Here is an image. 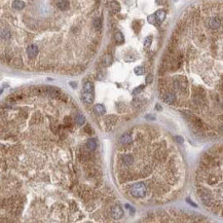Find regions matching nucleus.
<instances>
[{"mask_svg": "<svg viewBox=\"0 0 223 223\" xmlns=\"http://www.w3.org/2000/svg\"><path fill=\"white\" fill-rule=\"evenodd\" d=\"M147 192V187L144 183H136L130 187V193L132 196L137 198H141L145 196Z\"/></svg>", "mask_w": 223, "mask_h": 223, "instance_id": "1", "label": "nucleus"}, {"mask_svg": "<svg viewBox=\"0 0 223 223\" xmlns=\"http://www.w3.org/2000/svg\"><path fill=\"white\" fill-rule=\"evenodd\" d=\"M174 86L180 92H185L188 86V81L185 77H178L174 79Z\"/></svg>", "mask_w": 223, "mask_h": 223, "instance_id": "2", "label": "nucleus"}, {"mask_svg": "<svg viewBox=\"0 0 223 223\" xmlns=\"http://www.w3.org/2000/svg\"><path fill=\"white\" fill-rule=\"evenodd\" d=\"M207 25L210 29L212 30H218L221 27V19L218 18V17L214 16V17H210L207 21Z\"/></svg>", "mask_w": 223, "mask_h": 223, "instance_id": "3", "label": "nucleus"}, {"mask_svg": "<svg viewBox=\"0 0 223 223\" xmlns=\"http://www.w3.org/2000/svg\"><path fill=\"white\" fill-rule=\"evenodd\" d=\"M111 213H112V217H113L114 219H122L123 215H125L123 210L122 209V207L118 205H115L114 207H112Z\"/></svg>", "mask_w": 223, "mask_h": 223, "instance_id": "4", "label": "nucleus"}, {"mask_svg": "<svg viewBox=\"0 0 223 223\" xmlns=\"http://www.w3.org/2000/svg\"><path fill=\"white\" fill-rule=\"evenodd\" d=\"M81 99H82V101H83L84 103L92 104L93 102H94V100H95L94 93L83 92V93H82V95H81Z\"/></svg>", "mask_w": 223, "mask_h": 223, "instance_id": "5", "label": "nucleus"}, {"mask_svg": "<svg viewBox=\"0 0 223 223\" xmlns=\"http://www.w3.org/2000/svg\"><path fill=\"white\" fill-rule=\"evenodd\" d=\"M162 100H164V103H167V104H173V103H175V101H176V96H175L174 94L168 93V94H166L164 97H162Z\"/></svg>", "mask_w": 223, "mask_h": 223, "instance_id": "6", "label": "nucleus"}, {"mask_svg": "<svg viewBox=\"0 0 223 223\" xmlns=\"http://www.w3.org/2000/svg\"><path fill=\"white\" fill-rule=\"evenodd\" d=\"M166 16H167V14H166V12H164V9L157 10V12L154 14L155 19H156V21L159 22V23H161V22L164 21V19H166Z\"/></svg>", "mask_w": 223, "mask_h": 223, "instance_id": "7", "label": "nucleus"}, {"mask_svg": "<svg viewBox=\"0 0 223 223\" xmlns=\"http://www.w3.org/2000/svg\"><path fill=\"white\" fill-rule=\"evenodd\" d=\"M109 8L113 14H116L120 10V5L117 1H111L109 3Z\"/></svg>", "mask_w": 223, "mask_h": 223, "instance_id": "8", "label": "nucleus"}, {"mask_svg": "<svg viewBox=\"0 0 223 223\" xmlns=\"http://www.w3.org/2000/svg\"><path fill=\"white\" fill-rule=\"evenodd\" d=\"M74 122L78 127H81V125H84V122H85V117H84L81 113H77L76 115H75Z\"/></svg>", "mask_w": 223, "mask_h": 223, "instance_id": "9", "label": "nucleus"}, {"mask_svg": "<svg viewBox=\"0 0 223 223\" xmlns=\"http://www.w3.org/2000/svg\"><path fill=\"white\" fill-rule=\"evenodd\" d=\"M93 27H94V29L96 30V31H101L102 29V20L101 18H95L94 20H93Z\"/></svg>", "mask_w": 223, "mask_h": 223, "instance_id": "10", "label": "nucleus"}, {"mask_svg": "<svg viewBox=\"0 0 223 223\" xmlns=\"http://www.w3.org/2000/svg\"><path fill=\"white\" fill-rule=\"evenodd\" d=\"M94 111H95V113L98 114V115H103V114L105 113L106 109L103 105H101V104H97V105H95V107H94Z\"/></svg>", "mask_w": 223, "mask_h": 223, "instance_id": "11", "label": "nucleus"}, {"mask_svg": "<svg viewBox=\"0 0 223 223\" xmlns=\"http://www.w3.org/2000/svg\"><path fill=\"white\" fill-rule=\"evenodd\" d=\"M86 147H88V150L93 151L96 149L97 147V142L95 139H93V138H91V139H88V141H86Z\"/></svg>", "mask_w": 223, "mask_h": 223, "instance_id": "12", "label": "nucleus"}, {"mask_svg": "<svg viewBox=\"0 0 223 223\" xmlns=\"http://www.w3.org/2000/svg\"><path fill=\"white\" fill-rule=\"evenodd\" d=\"M112 63V57L110 55H105L103 57V59H102V65H103L104 67H108L110 66Z\"/></svg>", "mask_w": 223, "mask_h": 223, "instance_id": "13", "label": "nucleus"}, {"mask_svg": "<svg viewBox=\"0 0 223 223\" xmlns=\"http://www.w3.org/2000/svg\"><path fill=\"white\" fill-rule=\"evenodd\" d=\"M116 120H117V117L116 116H114V115H110V116H108L107 118H106V125L107 127H113L114 125H115V122H116Z\"/></svg>", "mask_w": 223, "mask_h": 223, "instance_id": "14", "label": "nucleus"}, {"mask_svg": "<svg viewBox=\"0 0 223 223\" xmlns=\"http://www.w3.org/2000/svg\"><path fill=\"white\" fill-rule=\"evenodd\" d=\"M83 92L94 93V84L91 81H86L83 84Z\"/></svg>", "mask_w": 223, "mask_h": 223, "instance_id": "15", "label": "nucleus"}, {"mask_svg": "<svg viewBox=\"0 0 223 223\" xmlns=\"http://www.w3.org/2000/svg\"><path fill=\"white\" fill-rule=\"evenodd\" d=\"M132 142V137L130 135H127V134H125V135H123L122 138H120V143L123 145H127L130 144V143Z\"/></svg>", "mask_w": 223, "mask_h": 223, "instance_id": "16", "label": "nucleus"}, {"mask_svg": "<svg viewBox=\"0 0 223 223\" xmlns=\"http://www.w3.org/2000/svg\"><path fill=\"white\" fill-rule=\"evenodd\" d=\"M114 38H115V41L117 43L122 44V43L125 42V38H123V35H122V32H116L115 35H114Z\"/></svg>", "mask_w": 223, "mask_h": 223, "instance_id": "17", "label": "nucleus"}, {"mask_svg": "<svg viewBox=\"0 0 223 223\" xmlns=\"http://www.w3.org/2000/svg\"><path fill=\"white\" fill-rule=\"evenodd\" d=\"M134 71H135L136 75H139V76H141V75H143L145 73V69H144V67H142V66L136 67Z\"/></svg>", "mask_w": 223, "mask_h": 223, "instance_id": "18", "label": "nucleus"}, {"mask_svg": "<svg viewBox=\"0 0 223 223\" xmlns=\"http://www.w3.org/2000/svg\"><path fill=\"white\" fill-rule=\"evenodd\" d=\"M152 36H147L146 38H145L144 40V46L146 47V49H148L149 46L151 45V43H152Z\"/></svg>", "mask_w": 223, "mask_h": 223, "instance_id": "19", "label": "nucleus"}, {"mask_svg": "<svg viewBox=\"0 0 223 223\" xmlns=\"http://www.w3.org/2000/svg\"><path fill=\"white\" fill-rule=\"evenodd\" d=\"M145 88V85L144 84H142V85H139L138 88H136L135 90L133 91V95H138V94H140V93L142 92L143 90Z\"/></svg>", "mask_w": 223, "mask_h": 223, "instance_id": "20", "label": "nucleus"}, {"mask_svg": "<svg viewBox=\"0 0 223 223\" xmlns=\"http://www.w3.org/2000/svg\"><path fill=\"white\" fill-rule=\"evenodd\" d=\"M147 20H148V22L150 24H156V19H155V17H154V14H151V16H149L148 18H147Z\"/></svg>", "mask_w": 223, "mask_h": 223, "instance_id": "21", "label": "nucleus"}, {"mask_svg": "<svg viewBox=\"0 0 223 223\" xmlns=\"http://www.w3.org/2000/svg\"><path fill=\"white\" fill-rule=\"evenodd\" d=\"M152 81H153V75L152 74H148V75H147V77H146V83L150 84V83H152Z\"/></svg>", "mask_w": 223, "mask_h": 223, "instance_id": "22", "label": "nucleus"}, {"mask_svg": "<svg viewBox=\"0 0 223 223\" xmlns=\"http://www.w3.org/2000/svg\"><path fill=\"white\" fill-rule=\"evenodd\" d=\"M175 140H176V142L178 143V144H183L184 143V139L182 137H180V136H176V137H175Z\"/></svg>", "mask_w": 223, "mask_h": 223, "instance_id": "23", "label": "nucleus"}, {"mask_svg": "<svg viewBox=\"0 0 223 223\" xmlns=\"http://www.w3.org/2000/svg\"><path fill=\"white\" fill-rule=\"evenodd\" d=\"M84 131H85L86 133H88V134H92V127H91L90 125H88V127H85Z\"/></svg>", "mask_w": 223, "mask_h": 223, "instance_id": "24", "label": "nucleus"}, {"mask_svg": "<svg viewBox=\"0 0 223 223\" xmlns=\"http://www.w3.org/2000/svg\"><path fill=\"white\" fill-rule=\"evenodd\" d=\"M125 208L130 210V212H131V214H134V208H132L131 206H130V205H127H127H125Z\"/></svg>", "mask_w": 223, "mask_h": 223, "instance_id": "25", "label": "nucleus"}, {"mask_svg": "<svg viewBox=\"0 0 223 223\" xmlns=\"http://www.w3.org/2000/svg\"><path fill=\"white\" fill-rule=\"evenodd\" d=\"M145 118H146V119H148V118H149V119L154 120L155 119V116L154 115H149V114H148V115H145Z\"/></svg>", "mask_w": 223, "mask_h": 223, "instance_id": "26", "label": "nucleus"}, {"mask_svg": "<svg viewBox=\"0 0 223 223\" xmlns=\"http://www.w3.org/2000/svg\"><path fill=\"white\" fill-rule=\"evenodd\" d=\"M186 202H187L188 203H189V205L193 206V207H195V208H196V207H198V206H196V203H192V202H191V201H190V200H189V198H186Z\"/></svg>", "mask_w": 223, "mask_h": 223, "instance_id": "27", "label": "nucleus"}, {"mask_svg": "<svg viewBox=\"0 0 223 223\" xmlns=\"http://www.w3.org/2000/svg\"><path fill=\"white\" fill-rule=\"evenodd\" d=\"M166 2H167V0H156V3L157 4H161V5L166 3Z\"/></svg>", "mask_w": 223, "mask_h": 223, "instance_id": "28", "label": "nucleus"}, {"mask_svg": "<svg viewBox=\"0 0 223 223\" xmlns=\"http://www.w3.org/2000/svg\"><path fill=\"white\" fill-rule=\"evenodd\" d=\"M155 108H156L157 110H161V106L159 105V104H156V106H155Z\"/></svg>", "mask_w": 223, "mask_h": 223, "instance_id": "29", "label": "nucleus"}]
</instances>
